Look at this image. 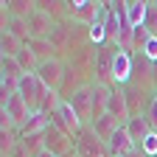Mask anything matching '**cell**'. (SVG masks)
I'll list each match as a JSON object with an SVG mask.
<instances>
[{"label": "cell", "mask_w": 157, "mask_h": 157, "mask_svg": "<svg viewBox=\"0 0 157 157\" xmlns=\"http://www.w3.org/2000/svg\"><path fill=\"white\" fill-rule=\"evenodd\" d=\"M112 53H115V45L93 48V62H90V70H93V76H95L93 82L112 87Z\"/></svg>", "instance_id": "cell-1"}, {"label": "cell", "mask_w": 157, "mask_h": 157, "mask_svg": "<svg viewBox=\"0 0 157 157\" xmlns=\"http://www.w3.org/2000/svg\"><path fill=\"white\" fill-rule=\"evenodd\" d=\"M67 14H70L73 23L90 28V25H95L98 20H101L104 3H95V0H78V3H67Z\"/></svg>", "instance_id": "cell-2"}, {"label": "cell", "mask_w": 157, "mask_h": 157, "mask_svg": "<svg viewBox=\"0 0 157 157\" xmlns=\"http://www.w3.org/2000/svg\"><path fill=\"white\" fill-rule=\"evenodd\" d=\"M132 70H135V56L115 45V53H112V87H129L132 84Z\"/></svg>", "instance_id": "cell-3"}, {"label": "cell", "mask_w": 157, "mask_h": 157, "mask_svg": "<svg viewBox=\"0 0 157 157\" xmlns=\"http://www.w3.org/2000/svg\"><path fill=\"white\" fill-rule=\"evenodd\" d=\"M76 154L78 157H109L107 143L93 132V126H84L82 135L76 137Z\"/></svg>", "instance_id": "cell-4"}, {"label": "cell", "mask_w": 157, "mask_h": 157, "mask_svg": "<svg viewBox=\"0 0 157 157\" xmlns=\"http://www.w3.org/2000/svg\"><path fill=\"white\" fill-rule=\"evenodd\" d=\"M20 95L25 98V104L36 112L39 107H42V98H45V93H48V87L39 82V76L36 73H25L23 78H20V90H17Z\"/></svg>", "instance_id": "cell-5"}, {"label": "cell", "mask_w": 157, "mask_h": 157, "mask_svg": "<svg viewBox=\"0 0 157 157\" xmlns=\"http://www.w3.org/2000/svg\"><path fill=\"white\" fill-rule=\"evenodd\" d=\"M65 62H62V59H48V62H42V65H39L36 67V76H39V82H42L48 90H56L59 93V87H62V78H65Z\"/></svg>", "instance_id": "cell-6"}, {"label": "cell", "mask_w": 157, "mask_h": 157, "mask_svg": "<svg viewBox=\"0 0 157 157\" xmlns=\"http://www.w3.org/2000/svg\"><path fill=\"white\" fill-rule=\"evenodd\" d=\"M67 101L78 112V118L84 121V126H90V121H93V84H82Z\"/></svg>", "instance_id": "cell-7"}, {"label": "cell", "mask_w": 157, "mask_h": 157, "mask_svg": "<svg viewBox=\"0 0 157 157\" xmlns=\"http://www.w3.org/2000/svg\"><path fill=\"white\" fill-rule=\"evenodd\" d=\"M0 112H6V115L11 118V124L20 129V126H23V124L28 121V118H31V112H34V109L25 104V98L20 95V93H14V95L9 98V101L3 104V109H0Z\"/></svg>", "instance_id": "cell-8"}, {"label": "cell", "mask_w": 157, "mask_h": 157, "mask_svg": "<svg viewBox=\"0 0 157 157\" xmlns=\"http://www.w3.org/2000/svg\"><path fill=\"white\" fill-rule=\"evenodd\" d=\"M53 25H56V20L48 14V11H42V9H34L31 11V17H28V28H31V36L34 39H48L51 36V31H53Z\"/></svg>", "instance_id": "cell-9"}, {"label": "cell", "mask_w": 157, "mask_h": 157, "mask_svg": "<svg viewBox=\"0 0 157 157\" xmlns=\"http://www.w3.org/2000/svg\"><path fill=\"white\" fill-rule=\"evenodd\" d=\"M107 151H109V157H126V154L137 151V146L132 143V137H129L126 126H118V132L107 140Z\"/></svg>", "instance_id": "cell-10"}, {"label": "cell", "mask_w": 157, "mask_h": 157, "mask_svg": "<svg viewBox=\"0 0 157 157\" xmlns=\"http://www.w3.org/2000/svg\"><path fill=\"white\" fill-rule=\"evenodd\" d=\"M124 93H126V107H129V118H137V115H146L151 93H146V90H140V87H135V84L124 87Z\"/></svg>", "instance_id": "cell-11"}, {"label": "cell", "mask_w": 157, "mask_h": 157, "mask_svg": "<svg viewBox=\"0 0 157 157\" xmlns=\"http://www.w3.org/2000/svg\"><path fill=\"white\" fill-rule=\"evenodd\" d=\"M93 84V121H98V118L107 115V107H109V98H112V90L109 84H98V82H90ZM90 121V124H93Z\"/></svg>", "instance_id": "cell-12"}, {"label": "cell", "mask_w": 157, "mask_h": 157, "mask_svg": "<svg viewBox=\"0 0 157 157\" xmlns=\"http://www.w3.org/2000/svg\"><path fill=\"white\" fill-rule=\"evenodd\" d=\"M126 126V132H129V137H132V143L137 146V151H140V146H143V140L154 132L151 126H149V121H146V115H137V118H129V121L124 124Z\"/></svg>", "instance_id": "cell-13"}, {"label": "cell", "mask_w": 157, "mask_h": 157, "mask_svg": "<svg viewBox=\"0 0 157 157\" xmlns=\"http://www.w3.org/2000/svg\"><path fill=\"white\" fill-rule=\"evenodd\" d=\"M107 115L118 118L121 124H126V121H129V107H126V93H124V87H115V90H112V98H109Z\"/></svg>", "instance_id": "cell-14"}, {"label": "cell", "mask_w": 157, "mask_h": 157, "mask_svg": "<svg viewBox=\"0 0 157 157\" xmlns=\"http://www.w3.org/2000/svg\"><path fill=\"white\" fill-rule=\"evenodd\" d=\"M48 126H51V115H45V112H31V118L20 126V137H28V135H42V132H48Z\"/></svg>", "instance_id": "cell-15"}, {"label": "cell", "mask_w": 157, "mask_h": 157, "mask_svg": "<svg viewBox=\"0 0 157 157\" xmlns=\"http://www.w3.org/2000/svg\"><path fill=\"white\" fill-rule=\"evenodd\" d=\"M146 14H149V3L146 0H129L126 3V20L132 28H140L146 23Z\"/></svg>", "instance_id": "cell-16"}, {"label": "cell", "mask_w": 157, "mask_h": 157, "mask_svg": "<svg viewBox=\"0 0 157 157\" xmlns=\"http://www.w3.org/2000/svg\"><path fill=\"white\" fill-rule=\"evenodd\" d=\"M90 126H93V132H95V135H98V137H101V140L107 143L109 137L118 132V126H124V124L118 121V118H112V115H104V118H98V121H93Z\"/></svg>", "instance_id": "cell-17"}, {"label": "cell", "mask_w": 157, "mask_h": 157, "mask_svg": "<svg viewBox=\"0 0 157 157\" xmlns=\"http://www.w3.org/2000/svg\"><path fill=\"white\" fill-rule=\"evenodd\" d=\"M28 48H31V53L39 59V65L48 62V59H56V48L51 45V39H31Z\"/></svg>", "instance_id": "cell-18"}, {"label": "cell", "mask_w": 157, "mask_h": 157, "mask_svg": "<svg viewBox=\"0 0 157 157\" xmlns=\"http://www.w3.org/2000/svg\"><path fill=\"white\" fill-rule=\"evenodd\" d=\"M20 146H23V151L28 157H36L45 151V132L42 135H28V137H20Z\"/></svg>", "instance_id": "cell-19"}, {"label": "cell", "mask_w": 157, "mask_h": 157, "mask_svg": "<svg viewBox=\"0 0 157 157\" xmlns=\"http://www.w3.org/2000/svg\"><path fill=\"white\" fill-rule=\"evenodd\" d=\"M25 45L20 42V39L14 36V34H9V31H3L0 34V51H3V56H11V59H17V53L23 51Z\"/></svg>", "instance_id": "cell-20"}, {"label": "cell", "mask_w": 157, "mask_h": 157, "mask_svg": "<svg viewBox=\"0 0 157 157\" xmlns=\"http://www.w3.org/2000/svg\"><path fill=\"white\" fill-rule=\"evenodd\" d=\"M25 73H23V67L17 65V59H11V56H3L0 59V78H23Z\"/></svg>", "instance_id": "cell-21"}, {"label": "cell", "mask_w": 157, "mask_h": 157, "mask_svg": "<svg viewBox=\"0 0 157 157\" xmlns=\"http://www.w3.org/2000/svg\"><path fill=\"white\" fill-rule=\"evenodd\" d=\"M17 65L23 67V73H36V67H39V59H36V56L31 53V48L25 45L23 51L17 53Z\"/></svg>", "instance_id": "cell-22"}, {"label": "cell", "mask_w": 157, "mask_h": 157, "mask_svg": "<svg viewBox=\"0 0 157 157\" xmlns=\"http://www.w3.org/2000/svg\"><path fill=\"white\" fill-rule=\"evenodd\" d=\"M143 28H146L151 36H157V0H149V14H146Z\"/></svg>", "instance_id": "cell-23"}, {"label": "cell", "mask_w": 157, "mask_h": 157, "mask_svg": "<svg viewBox=\"0 0 157 157\" xmlns=\"http://www.w3.org/2000/svg\"><path fill=\"white\" fill-rule=\"evenodd\" d=\"M146 121H149V126L157 132V90L151 93V98H149V109H146Z\"/></svg>", "instance_id": "cell-24"}, {"label": "cell", "mask_w": 157, "mask_h": 157, "mask_svg": "<svg viewBox=\"0 0 157 157\" xmlns=\"http://www.w3.org/2000/svg\"><path fill=\"white\" fill-rule=\"evenodd\" d=\"M140 151H143V157H157V132H151L146 140H143Z\"/></svg>", "instance_id": "cell-25"}, {"label": "cell", "mask_w": 157, "mask_h": 157, "mask_svg": "<svg viewBox=\"0 0 157 157\" xmlns=\"http://www.w3.org/2000/svg\"><path fill=\"white\" fill-rule=\"evenodd\" d=\"M149 36H151V34H149L143 25H140V28H135V53H140V51H143V45H146V39H149Z\"/></svg>", "instance_id": "cell-26"}, {"label": "cell", "mask_w": 157, "mask_h": 157, "mask_svg": "<svg viewBox=\"0 0 157 157\" xmlns=\"http://www.w3.org/2000/svg\"><path fill=\"white\" fill-rule=\"evenodd\" d=\"M151 82H154V90H157V62H154V76H151Z\"/></svg>", "instance_id": "cell-27"}, {"label": "cell", "mask_w": 157, "mask_h": 157, "mask_svg": "<svg viewBox=\"0 0 157 157\" xmlns=\"http://www.w3.org/2000/svg\"><path fill=\"white\" fill-rule=\"evenodd\" d=\"M126 157H143V151H132V154H126Z\"/></svg>", "instance_id": "cell-28"}, {"label": "cell", "mask_w": 157, "mask_h": 157, "mask_svg": "<svg viewBox=\"0 0 157 157\" xmlns=\"http://www.w3.org/2000/svg\"><path fill=\"white\" fill-rule=\"evenodd\" d=\"M36 157H56V154H51V151H42V154H36Z\"/></svg>", "instance_id": "cell-29"}, {"label": "cell", "mask_w": 157, "mask_h": 157, "mask_svg": "<svg viewBox=\"0 0 157 157\" xmlns=\"http://www.w3.org/2000/svg\"><path fill=\"white\" fill-rule=\"evenodd\" d=\"M76 157H78V154H76Z\"/></svg>", "instance_id": "cell-30"}]
</instances>
